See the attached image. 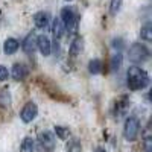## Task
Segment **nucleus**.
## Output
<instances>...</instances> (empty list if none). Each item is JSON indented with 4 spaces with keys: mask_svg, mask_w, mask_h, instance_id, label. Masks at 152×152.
Segmentation results:
<instances>
[{
    "mask_svg": "<svg viewBox=\"0 0 152 152\" xmlns=\"http://www.w3.org/2000/svg\"><path fill=\"white\" fill-rule=\"evenodd\" d=\"M37 49L44 56H47V55H50V50H52V43H50V40L46 35H40L37 38Z\"/></svg>",
    "mask_w": 152,
    "mask_h": 152,
    "instance_id": "obj_7",
    "label": "nucleus"
},
{
    "mask_svg": "<svg viewBox=\"0 0 152 152\" xmlns=\"http://www.w3.org/2000/svg\"><path fill=\"white\" fill-rule=\"evenodd\" d=\"M20 152H35V142H34V138H31V137L24 138V140L21 142V146H20Z\"/></svg>",
    "mask_w": 152,
    "mask_h": 152,
    "instance_id": "obj_14",
    "label": "nucleus"
},
{
    "mask_svg": "<svg viewBox=\"0 0 152 152\" xmlns=\"http://www.w3.org/2000/svg\"><path fill=\"white\" fill-rule=\"evenodd\" d=\"M128 56H129V59H131L132 62L138 64V62H143V61H146V59L149 58V50H148L146 46L135 43V44H132V46L129 47Z\"/></svg>",
    "mask_w": 152,
    "mask_h": 152,
    "instance_id": "obj_4",
    "label": "nucleus"
},
{
    "mask_svg": "<svg viewBox=\"0 0 152 152\" xmlns=\"http://www.w3.org/2000/svg\"><path fill=\"white\" fill-rule=\"evenodd\" d=\"M28 75V67L23 66V64H14V67H12V78H14L15 81H21L26 78Z\"/></svg>",
    "mask_w": 152,
    "mask_h": 152,
    "instance_id": "obj_9",
    "label": "nucleus"
},
{
    "mask_svg": "<svg viewBox=\"0 0 152 152\" xmlns=\"http://www.w3.org/2000/svg\"><path fill=\"white\" fill-rule=\"evenodd\" d=\"M143 138L145 140H152V131H151V123L146 125V128L143 131Z\"/></svg>",
    "mask_w": 152,
    "mask_h": 152,
    "instance_id": "obj_22",
    "label": "nucleus"
},
{
    "mask_svg": "<svg viewBox=\"0 0 152 152\" xmlns=\"http://www.w3.org/2000/svg\"><path fill=\"white\" fill-rule=\"evenodd\" d=\"M138 131H140V122H138V119L134 117V116L126 119L125 126H123V135H125L126 140L134 142L138 135Z\"/></svg>",
    "mask_w": 152,
    "mask_h": 152,
    "instance_id": "obj_3",
    "label": "nucleus"
},
{
    "mask_svg": "<svg viewBox=\"0 0 152 152\" xmlns=\"http://www.w3.org/2000/svg\"><path fill=\"white\" fill-rule=\"evenodd\" d=\"M55 134L59 138H62V140H66V138L69 137V134H70V131L67 128H64V126H55Z\"/></svg>",
    "mask_w": 152,
    "mask_h": 152,
    "instance_id": "obj_20",
    "label": "nucleus"
},
{
    "mask_svg": "<svg viewBox=\"0 0 152 152\" xmlns=\"http://www.w3.org/2000/svg\"><path fill=\"white\" fill-rule=\"evenodd\" d=\"M88 70H90V73H93V75H97L100 70H102V61L100 59H91L90 62H88Z\"/></svg>",
    "mask_w": 152,
    "mask_h": 152,
    "instance_id": "obj_16",
    "label": "nucleus"
},
{
    "mask_svg": "<svg viewBox=\"0 0 152 152\" xmlns=\"http://www.w3.org/2000/svg\"><path fill=\"white\" fill-rule=\"evenodd\" d=\"M94 152H107V151H105L104 148H96V151H94Z\"/></svg>",
    "mask_w": 152,
    "mask_h": 152,
    "instance_id": "obj_25",
    "label": "nucleus"
},
{
    "mask_svg": "<svg viewBox=\"0 0 152 152\" xmlns=\"http://www.w3.org/2000/svg\"><path fill=\"white\" fill-rule=\"evenodd\" d=\"M122 40H114L113 41V44H114V47H116V49H122Z\"/></svg>",
    "mask_w": 152,
    "mask_h": 152,
    "instance_id": "obj_24",
    "label": "nucleus"
},
{
    "mask_svg": "<svg viewBox=\"0 0 152 152\" xmlns=\"http://www.w3.org/2000/svg\"><path fill=\"white\" fill-rule=\"evenodd\" d=\"M11 105V93L8 88H3L2 91H0V107L3 108H8Z\"/></svg>",
    "mask_w": 152,
    "mask_h": 152,
    "instance_id": "obj_15",
    "label": "nucleus"
},
{
    "mask_svg": "<svg viewBox=\"0 0 152 152\" xmlns=\"http://www.w3.org/2000/svg\"><path fill=\"white\" fill-rule=\"evenodd\" d=\"M140 37L146 41H151L152 40V29H151V24H146L140 29Z\"/></svg>",
    "mask_w": 152,
    "mask_h": 152,
    "instance_id": "obj_17",
    "label": "nucleus"
},
{
    "mask_svg": "<svg viewBox=\"0 0 152 152\" xmlns=\"http://www.w3.org/2000/svg\"><path fill=\"white\" fill-rule=\"evenodd\" d=\"M82 47H84V40L81 37H76L75 40L70 44V55L72 56H78L82 52Z\"/></svg>",
    "mask_w": 152,
    "mask_h": 152,
    "instance_id": "obj_13",
    "label": "nucleus"
},
{
    "mask_svg": "<svg viewBox=\"0 0 152 152\" xmlns=\"http://www.w3.org/2000/svg\"><path fill=\"white\" fill-rule=\"evenodd\" d=\"M126 82H128L129 90H134V91L143 90L145 87L149 85V76L143 69L132 66L126 72Z\"/></svg>",
    "mask_w": 152,
    "mask_h": 152,
    "instance_id": "obj_1",
    "label": "nucleus"
},
{
    "mask_svg": "<svg viewBox=\"0 0 152 152\" xmlns=\"http://www.w3.org/2000/svg\"><path fill=\"white\" fill-rule=\"evenodd\" d=\"M18 47H20V44H18V41L15 40V38H8V40L5 41V44H3V52L6 55H12L18 50Z\"/></svg>",
    "mask_w": 152,
    "mask_h": 152,
    "instance_id": "obj_10",
    "label": "nucleus"
},
{
    "mask_svg": "<svg viewBox=\"0 0 152 152\" xmlns=\"http://www.w3.org/2000/svg\"><path fill=\"white\" fill-rule=\"evenodd\" d=\"M37 149H38V152H53L55 135L50 131L40 132L38 134V140H37Z\"/></svg>",
    "mask_w": 152,
    "mask_h": 152,
    "instance_id": "obj_2",
    "label": "nucleus"
},
{
    "mask_svg": "<svg viewBox=\"0 0 152 152\" xmlns=\"http://www.w3.org/2000/svg\"><path fill=\"white\" fill-rule=\"evenodd\" d=\"M8 76H9L8 69H6L5 66H0V81H6Z\"/></svg>",
    "mask_w": 152,
    "mask_h": 152,
    "instance_id": "obj_23",
    "label": "nucleus"
},
{
    "mask_svg": "<svg viewBox=\"0 0 152 152\" xmlns=\"http://www.w3.org/2000/svg\"><path fill=\"white\" fill-rule=\"evenodd\" d=\"M64 31H66V28H64V23L61 21V18H55L52 21V32L55 35V40H59L64 35Z\"/></svg>",
    "mask_w": 152,
    "mask_h": 152,
    "instance_id": "obj_12",
    "label": "nucleus"
},
{
    "mask_svg": "<svg viewBox=\"0 0 152 152\" xmlns=\"http://www.w3.org/2000/svg\"><path fill=\"white\" fill-rule=\"evenodd\" d=\"M122 55L120 53H117V55H114L113 58H111V70L113 72H116V70H119V67H120V64H122Z\"/></svg>",
    "mask_w": 152,
    "mask_h": 152,
    "instance_id": "obj_18",
    "label": "nucleus"
},
{
    "mask_svg": "<svg viewBox=\"0 0 152 152\" xmlns=\"http://www.w3.org/2000/svg\"><path fill=\"white\" fill-rule=\"evenodd\" d=\"M61 21L64 23V28L70 32L76 31V26H78V21H76V15H75V11L73 8H62L61 11Z\"/></svg>",
    "mask_w": 152,
    "mask_h": 152,
    "instance_id": "obj_5",
    "label": "nucleus"
},
{
    "mask_svg": "<svg viewBox=\"0 0 152 152\" xmlns=\"http://www.w3.org/2000/svg\"><path fill=\"white\" fill-rule=\"evenodd\" d=\"M23 50L26 52L28 55H32L35 52V49H37V38L34 34H29L26 38L23 40V44H21Z\"/></svg>",
    "mask_w": 152,
    "mask_h": 152,
    "instance_id": "obj_8",
    "label": "nucleus"
},
{
    "mask_svg": "<svg viewBox=\"0 0 152 152\" xmlns=\"http://www.w3.org/2000/svg\"><path fill=\"white\" fill-rule=\"evenodd\" d=\"M34 21H35V26L40 28V29H44L49 26V15L46 12H37L34 15Z\"/></svg>",
    "mask_w": 152,
    "mask_h": 152,
    "instance_id": "obj_11",
    "label": "nucleus"
},
{
    "mask_svg": "<svg viewBox=\"0 0 152 152\" xmlns=\"http://www.w3.org/2000/svg\"><path fill=\"white\" fill-rule=\"evenodd\" d=\"M38 114V107L34 104V102H28L26 105L23 107L21 113H20V117L24 123H31Z\"/></svg>",
    "mask_w": 152,
    "mask_h": 152,
    "instance_id": "obj_6",
    "label": "nucleus"
},
{
    "mask_svg": "<svg viewBox=\"0 0 152 152\" xmlns=\"http://www.w3.org/2000/svg\"><path fill=\"white\" fill-rule=\"evenodd\" d=\"M120 5H122V0H111V5H110V12L114 15L117 14V11L120 9Z\"/></svg>",
    "mask_w": 152,
    "mask_h": 152,
    "instance_id": "obj_21",
    "label": "nucleus"
},
{
    "mask_svg": "<svg viewBox=\"0 0 152 152\" xmlns=\"http://www.w3.org/2000/svg\"><path fill=\"white\" fill-rule=\"evenodd\" d=\"M66 152H82V146L78 140H73L67 145V151Z\"/></svg>",
    "mask_w": 152,
    "mask_h": 152,
    "instance_id": "obj_19",
    "label": "nucleus"
}]
</instances>
